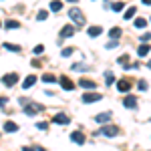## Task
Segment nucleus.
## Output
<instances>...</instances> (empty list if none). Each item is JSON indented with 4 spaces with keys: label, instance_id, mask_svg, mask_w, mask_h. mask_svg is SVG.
I'll return each instance as SVG.
<instances>
[{
    "label": "nucleus",
    "instance_id": "f257e3e1",
    "mask_svg": "<svg viewBox=\"0 0 151 151\" xmlns=\"http://www.w3.org/2000/svg\"><path fill=\"white\" fill-rule=\"evenodd\" d=\"M69 18L77 24V26H83V24H85V14H83V10H81V8H77V6L69 8Z\"/></svg>",
    "mask_w": 151,
    "mask_h": 151
},
{
    "label": "nucleus",
    "instance_id": "f03ea898",
    "mask_svg": "<svg viewBox=\"0 0 151 151\" xmlns=\"http://www.w3.org/2000/svg\"><path fill=\"white\" fill-rule=\"evenodd\" d=\"M42 109H45V107H42L40 103H30V101H28V103L22 107L24 115H36V113H40Z\"/></svg>",
    "mask_w": 151,
    "mask_h": 151
},
{
    "label": "nucleus",
    "instance_id": "7ed1b4c3",
    "mask_svg": "<svg viewBox=\"0 0 151 151\" xmlns=\"http://www.w3.org/2000/svg\"><path fill=\"white\" fill-rule=\"evenodd\" d=\"M99 133L105 135V137H117V135H119V129H117L115 125H103Z\"/></svg>",
    "mask_w": 151,
    "mask_h": 151
},
{
    "label": "nucleus",
    "instance_id": "20e7f679",
    "mask_svg": "<svg viewBox=\"0 0 151 151\" xmlns=\"http://www.w3.org/2000/svg\"><path fill=\"white\" fill-rule=\"evenodd\" d=\"M2 83H4L6 87H14V85L18 83V75H16V73H8V75L2 77Z\"/></svg>",
    "mask_w": 151,
    "mask_h": 151
},
{
    "label": "nucleus",
    "instance_id": "39448f33",
    "mask_svg": "<svg viewBox=\"0 0 151 151\" xmlns=\"http://www.w3.org/2000/svg\"><path fill=\"white\" fill-rule=\"evenodd\" d=\"M79 87H83L85 91H91V93H93L95 89H97V83L91 81V79H81V81H79Z\"/></svg>",
    "mask_w": 151,
    "mask_h": 151
},
{
    "label": "nucleus",
    "instance_id": "423d86ee",
    "mask_svg": "<svg viewBox=\"0 0 151 151\" xmlns=\"http://www.w3.org/2000/svg\"><path fill=\"white\" fill-rule=\"evenodd\" d=\"M99 99H103V97H101L99 93H95V91H93V93H85V95H83V103H87V105H89V103H97Z\"/></svg>",
    "mask_w": 151,
    "mask_h": 151
},
{
    "label": "nucleus",
    "instance_id": "0eeeda50",
    "mask_svg": "<svg viewBox=\"0 0 151 151\" xmlns=\"http://www.w3.org/2000/svg\"><path fill=\"white\" fill-rule=\"evenodd\" d=\"M70 141L77 143V145H85V133L83 131H73L70 133Z\"/></svg>",
    "mask_w": 151,
    "mask_h": 151
},
{
    "label": "nucleus",
    "instance_id": "6e6552de",
    "mask_svg": "<svg viewBox=\"0 0 151 151\" xmlns=\"http://www.w3.org/2000/svg\"><path fill=\"white\" fill-rule=\"evenodd\" d=\"M58 81H60V87H63V89H65V91H73V89H75V87H77V85H75V83L70 81L69 77H65V75H63V77H60V79H58Z\"/></svg>",
    "mask_w": 151,
    "mask_h": 151
},
{
    "label": "nucleus",
    "instance_id": "1a4fd4ad",
    "mask_svg": "<svg viewBox=\"0 0 151 151\" xmlns=\"http://www.w3.org/2000/svg\"><path fill=\"white\" fill-rule=\"evenodd\" d=\"M75 30H77V28H75L73 24H67V26H63V28H60V38H70V36L75 35Z\"/></svg>",
    "mask_w": 151,
    "mask_h": 151
},
{
    "label": "nucleus",
    "instance_id": "9d476101",
    "mask_svg": "<svg viewBox=\"0 0 151 151\" xmlns=\"http://www.w3.org/2000/svg\"><path fill=\"white\" fill-rule=\"evenodd\" d=\"M113 119V115H111V111H105V113H99V115L95 117V121L97 123H101V125H105V123H109Z\"/></svg>",
    "mask_w": 151,
    "mask_h": 151
},
{
    "label": "nucleus",
    "instance_id": "9b49d317",
    "mask_svg": "<svg viewBox=\"0 0 151 151\" xmlns=\"http://www.w3.org/2000/svg\"><path fill=\"white\" fill-rule=\"evenodd\" d=\"M52 123H58V125H69V123H70V117H69V115H63V113H58V115L52 117Z\"/></svg>",
    "mask_w": 151,
    "mask_h": 151
},
{
    "label": "nucleus",
    "instance_id": "f8f14e48",
    "mask_svg": "<svg viewBox=\"0 0 151 151\" xmlns=\"http://www.w3.org/2000/svg\"><path fill=\"white\" fill-rule=\"evenodd\" d=\"M87 35L91 36V38H97L99 35H103V26H89L87 28Z\"/></svg>",
    "mask_w": 151,
    "mask_h": 151
},
{
    "label": "nucleus",
    "instance_id": "ddd939ff",
    "mask_svg": "<svg viewBox=\"0 0 151 151\" xmlns=\"http://www.w3.org/2000/svg\"><path fill=\"white\" fill-rule=\"evenodd\" d=\"M129 89H131V83L127 79H121V81H117V91H121V93H127Z\"/></svg>",
    "mask_w": 151,
    "mask_h": 151
},
{
    "label": "nucleus",
    "instance_id": "4468645a",
    "mask_svg": "<svg viewBox=\"0 0 151 151\" xmlns=\"http://www.w3.org/2000/svg\"><path fill=\"white\" fill-rule=\"evenodd\" d=\"M123 105H125L127 109H137V101H135V97H125V99H123Z\"/></svg>",
    "mask_w": 151,
    "mask_h": 151
},
{
    "label": "nucleus",
    "instance_id": "2eb2a0df",
    "mask_svg": "<svg viewBox=\"0 0 151 151\" xmlns=\"http://www.w3.org/2000/svg\"><path fill=\"white\" fill-rule=\"evenodd\" d=\"M35 83H36V75H28V77H26V79H24L22 87H24V89H30V87H32V85H35Z\"/></svg>",
    "mask_w": 151,
    "mask_h": 151
},
{
    "label": "nucleus",
    "instance_id": "dca6fc26",
    "mask_svg": "<svg viewBox=\"0 0 151 151\" xmlns=\"http://www.w3.org/2000/svg\"><path fill=\"white\" fill-rule=\"evenodd\" d=\"M4 131H6V133H14V131H18V125H16L14 121H6V123H4Z\"/></svg>",
    "mask_w": 151,
    "mask_h": 151
},
{
    "label": "nucleus",
    "instance_id": "f3484780",
    "mask_svg": "<svg viewBox=\"0 0 151 151\" xmlns=\"http://www.w3.org/2000/svg\"><path fill=\"white\" fill-rule=\"evenodd\" d=\"M109 36H111L113 40H119V36H121V28H119V26H113V28L109 30Z\"/></svg>",
    "mask_w": 151,
    "mask_h": 151
},
{
    "label": "nucleus",
    "instance_id": "a211bd4d",
    "mask_svg": "<svg viewBox=\"0 0 151 151\" xmlns=\"http://www.w3.org/2000/svg\"><path fill=\"white\" fill-rule=\"evenodd\" d=\"M149 45H141L139 48H137V55H139V57H147V55H149Z\"/></svg>",
    "mask_w": 151,
    "mask_h": 151
},
{
    "label": "nucleus",
    "instance_id": "6ab92c4d",
    "mask_svg": "<svg viewBox=\"0 0 151 151\" xmlns=\"http://www.w3.org/2000/svg\"><path fill=\"white\" fill-rule=\"evenodd\" d=\"M135 12H137V8H135V6H131V8H127V10H125L123 18H125V20H131V18L135 16Z\"/></svg>",
    "mask_w": 151,
    "mask_h": 151
},
{
    "label": "nucleus",
    "instance_id": "aec40b11",
    "mask_svg": "<svg viewBox=\"0 0 151 151\" xmlns=\"http://www.w3.org/2000/svg\"><path fill=\"white\" fill-rule=\"evenodd\" d=\"M4 48H6V50H10V52H20V50H22L18 45H12V42H4Z\"/></svg>",
    "mask_w": 151,
    "mask_h": 151
},
{
    "label": "nucleus",
    "instance_id": "412c9836",
    "mask_svg": "<svg viewBox=\"0 0 151 151\" xmlns=\"http://www.w3.org/2000/svg\"><path fill=\"white\" fill-rule=\"evenodd\" d=\"M48 8H50V10H52V12H58V10H60V8H63V2H58V0H52Z\"/></svg>",
    "mask_w": 151,
    "mask_h": 151
},
{
    "label": "nucleus",
    "instance_id": "4be33fe9",
    "mask_svg": "<svg viewBox=\"0 0 151 151\" xmlns=\"http://www.w3.org/2000/svg\"><path fill=\"white\" fill-rule=\"evenodd\" d=\"M42 81L45 83H57V77H55L52 73H45V75H42Z\"/></svg>",
    "mask_w": 151,
    "mask_h": 151
},
{
    "label": "nucleus",
    "instance_id": "5701e85b",
    "mask_svg": "<svg viewBox=\"0 0 151 151\" xmlns=\"http://www.w3.org/2000/svg\"><path fill=\"white\" fill-rule=\"evenodd\" d=\"M105 81H107V85H113V83H115V77H113V73H111V70H107V73H105Z\"/></svg>",
    "mask_w": 151,
    "mask_h": 151
},
{
    "label": "nucleus",
    "instance_id": "b1692460",
    "mask_svg": "<svg viewBox=\"0 0 151 151\" xmlns=\"http://www.w3.org/2000/svg\"><path fill=\"white\" fill-rule=\"evenodd\" d=\"M111 8H113L115 12H121L123 8H125V4H123V2H113V4H111Z\"/></svg>",
    "mask_w": 151,
    "mask_h": 151
},
{
    "label": "nucleus",
    "instance_id": "393cba45",
    "mask_svg": "<svg viewBox=\"0 0 151 151\" xmlns=\"http://www.w3.org/2000/svg\"><path fill=\"white\" fill-rule=\"evenodd\" d=\"M20 22L18 20H6V28H18Z\"/></svg>",
    "mask_w": 151,
    "mask_h": 151
},
{
    "label": "nucleus",
    "instance_id": "a878e982",
    "mask_svg": "<svg viewBox=\"0 0 151 151\" xmlns=\"http://www.w3.org/2000/svg\"><path fill=\"white\" fill-rule=\"evenodd\" d=\"M145 24H147L145 18H137V20H135V26H137V28H145Z\"/></svg>",
    "mask_w": 151,
    "mask_h": 151
},
{
    "label": "nucleus",
    "instance_id": "bb28decb",
    "mask_svg": "<svg viewBox=\"0 0 151 151\" xmlns=\"http://www.w3.org/2000/svg\"><path fill=\"white\" fill-rule=\"evenodd\" d=\"M119 65H125V67H129V55H123V57H119Z\"/></svg>",
    "mask_w": 151,
    "mask_h": 151
},
{
    "label": "nucleus",
    "instance_id": "cd10ccee",
    "mask_svg": "<svg viewBox=\"0 0 151 151\" xmlns=\"http://www.w3.org/2000/svg\"><path fill=\"white\" fill-rule=\"evenodd\" d=\"M73 70H89V67H85L83 63H77V65H73Z\"/></svg>",
    "mask_w": 151,
    "mask_h": 151
},
{
    "label": "nucleus",
    "instance_id": "c85d7f7f",
    "mask_svg": "<svg viewBox=\"0 0 151 151\" xmlns=\"http://www.w3.org/2000/svg\"><path fill=\"white\" fill-rule=\"evenodd\" d=\"M73 50H75V48L67 47V48H63V50H60V55H63V57H70V55H73Z\"/></svg>",
    "mask_w": 151,
    "mask_h": 151
},
{
    "label": "nucleus",
    "instance_id": "c756f323",
    "mask_svg": "<svg viewBox=\"0 0 151 151\" xmlns=\"http://www.w3.org/2000/svg\"><path fill=\"white\" fill-rule=\"evenodd\" d=\"M32 52H35V55H42V52H45V47H42V45H36Z\"/></svg>",
    "mask_w": 151,
    "mask_h": 151
},
{
    "label": "nucleus",
    "instance_id": "7c9ffc66",
    "mask_svg": "<svg viewBox=\"0 0 151 151\" xmlns=\"http://www.w3.org/2000/svg\"><path fill=\"white\" fill-rule=\"evenodd\" d=\"M36 20H47V10H40L36 14Z\"/></svg>",
    "mask_w": 151,
    "mask_h": 151
},
{
    "label": "nucleus",
    "instance_id": "2f4dec72",
    "mask_svg": "<svg viewBox=\"0 0 151 151\" xmlns=\"http://www.w3.org/2000/svg\"><path fill=\"white\" fill-rule=\"evenodd\" d=\"M149 40H151V35H141V42H143V45H147Z\"/></svg>",
    "mask_w": 151,
    "mask_h": 151
},
{
    "label": "nucleus",
    "instance_id": "473e14b6",
    "mask_svg": "<svg viewBox=\"0 0 151 151\" xmlns=\"http://www.w3.org/2000/svg\"><path fill=\"white\" fill-rule=\"evenodd\" d=\"M137 87H139V91H145V89H147V83H145V81H139V83H137Z\"/></svg>",
    "mask_w": 151,
    "mask_h": 151
},
{
    "label": "nucleus",
    "instance_id": "72a5a7b5",
    "mask_svg": "<svg viewBox=\"0 0 151 151\" xmlns=\"http://www.w3.org/2000/svg\"><path fill=\"white\" fill-rule=\"evenodd\" d=\"M36 127L38 129H48V123L47 121H40V123H36Z\"/></svg>",
    "mask_w": 151,
    "mask_h": 151
},
{
    "label": "nucleus",
    "instance_id": "f704fd0d",
    "mask_svg": "<svg viewBox=\"0 0 151 151\" xmlns=\"http://www.w3.org/2000/svg\"><path fill=\"white\" fill-rule=\"evenodd\" d=\"M113 47H117V40H111V42L107 45V48H113Z\"/></svg>",
    "mask_w": 151,
    "mask_h": 151
},
{
    "label": "nucleus",
    "instance_id": "c9c22d12",
    "mask_svg": "<svg viewBox=\"0 0 151 151\" xmlns=\"http://www.w3.org/2000/svg\"><path fill=\"white\" fill-rule=\"evenodd\" d=\"M2 105H6V97H0V107Z\"/></svg>",
    "mask_w": 151,
    "mask_h": 151
},
{
    "label": "nucleus",
    "instance_id": "e433bc0d",
    "mask_svg": "<svg viewBox=\"0 0 151 151\" xmlns=\"http://www.w3.org/2000/svg\"><path fill=\"white\" fill-rule=\"evenodd\" d=\"M22 151H35V147H22Z\"/></svg>",
    "mask_w": 151,
    "mask_h": 151
},
{
    "label": "nucleus",
    "instance_id": "4c0bfd02",
    "mask_svg": "<svg viewBox=\"0 0 151 151\" xmlns=\"http://www.w3.org/2000/svg\"><path fill=\"white\" fill-rule=\"evenodd\" d=\"M38 151H47V149H45V147H38Z\"/></svg>",
    "mask_w": 151,
    "mask_h": 151
},
{
    "label": "nucleus",
    "instance_id": "58836bf2",
    "mask_svg": "<svg viewBox=\"0 0 151 151\" xmlns=\"http://www.w3.org/2000/svg\"><path fill=\"white\" fill-rule=\"evenodd\" d=\"M147 67H149V69H151V60H149V65H147Z\"/></svg>",
    "mask_w": 151,
    "mask_h": 151
},
{
    "label": "nucleus",
    "instance_id": "ea45409f",
    "mask_svg": "<svg viewBox=\"0 0 151 151\" xmlns=\"http://www.w3.org/2000/svg\"><path fill=\"white\" fill-rule=\"evenodd\" d=\"M0 26H2V22H0Z\"/></svg>",
    "mask_w": 151,
    "mask_h": 151
}]
</instances>
